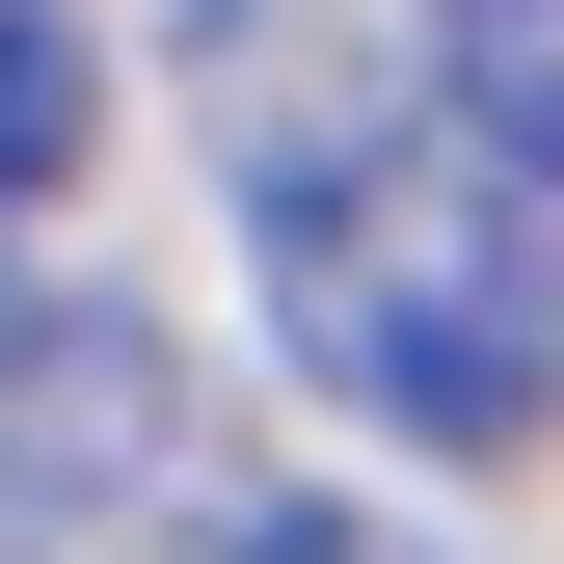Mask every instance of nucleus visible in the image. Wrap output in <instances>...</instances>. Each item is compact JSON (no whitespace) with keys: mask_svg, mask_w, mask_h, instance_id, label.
Masks as SVG:
<instances>
[{"mask_svg":"<svg viewBox=\"0 0 564 564\" xmlns=\"http://www.w3.org/2000/svg\"><path fill=\"white\" fill-rule=\"evenodd\" d=\"M82 108H108V54H82V0H0V216H28L54 162H82Z\"/></svg>","mask_w":564,"mask_h":564,"instance_id":"3","label":"nucleus"},{"mask_svg":"<svg viewBox=\"0 0 564 564\" xmlns=\"http://www.w3.org/2000/svg\"><path fill=\"white\" fill-rule=\"evenodd\" d=\"M134 538L296 564V511L242 484L216 377H188L162 323H134V296H28V323H0V564H134Z\"/></svg>","mask_w":564,"mask_h":564,"instance_id":"2","label":"nucleus"},{"mask_svg":"<svg viewBox=\"0 0 564 564\" xmlns=\"http://www.w3.org/2000/svg\"><path fill=\"white\" fill-rule=\"evenodd\" d=\"M188 108L269 242V323L349 431L403 457H538L564 431V82H377L323 0H188Z\"/></svg>","mask_w":564,"mask_h":564,"instance_id":"1","label":"nucleus"},{"mask_svg":"<svg viewBox=\"0 0 564 564\" xmlns=\"http://www.w3.org/2000/svg\"><path fill=\"white\" fill-rule=\"evenodd\" d=\"M431 28H457V54H538V28H564V0H431Z\"/></svg>","mask_w":564,"mask_h":564,"instance_id":"4","label":"nucleus"}]
</instances>
